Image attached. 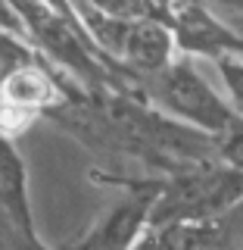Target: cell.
<instances>
[{
	"label": "cell",
	"instance_id": "1",
	"mask_svg": "<svg viewBox=\"0 0 243 250\" xmlns=\"http://www.w3.org/2000/svg\"><path fill=\"white\" fill-rule=\"evenodd\" d=\"M119 94L140 97L168 119L197 128L209 138H218L240 119L231 100H222L190 60H175L168 69L153 75H128L119 69Z\"/></svg>",
	"mask_w": 243,
	"mask_h": 250
},
{
	"label": "cell",
	"instance_id": "2",
	"mask_svg": "<svg viewBox=\"0 0 243 250\" xmlns=\"http://www.w3.org/2000/svg\"><path fill=\"white\" fill-rule=\"evenodd\" d=\"M6 6L22 22V31L31 38V47L41 50L56 69L72 75L81 84V91L119 94L115 66L91 44V38L75 22L69 6H53V3H6Z\"/></svg>",
	"mask_w": 243,
	"mask_h": 250
},
{
	"label": "cell",
	"instance_id": "3",
	"mask_svg": "<svg viewBox=\"0 0 243 250\" xmlns=\"http://www.w3.org/2000/svg\"><path fill=\"white\" fill-rule=\"evenodd\" d=\"M69 10L91 38V44L122 72L153 75L175 62L178 47L162 22L125 19V16H115L106 3H72Z\"/></svg>",
	"mask_w": 243,
	"mask_h": 250
},
{
	"label": "cell",
	"instance_id": "4",
	"mask_svg": "<svg viewBox=\"0 0 243 250\" xmlns=\"http://www.w3.org/2000/svg\"><path fill=\"white\" fill-rule=\"evenodd\" d=\"M153 178H156V203L150 213V229L181 222V219L222 216L243 203V172L222 166V163Z\"/></svg>",
	"mask_w": 243,
	"mask_h": 250
},
{
	"label": "cell",
	"instance_id": "5",
	"mask_svg": "<svg viewBox=\"0 0 243 250\" xmlns=\"http://www.w3.org/2000/svg\"><path fill=\"white\" fill-rule=\"evenodd\" d=\"M97 185H112L125 191V200L112 207L97 225L81 234L66 250H134L137 241L150 229V213L156 203V178L153 175H106L91 172Z\"/></svg>",
	"mask_w": 243,
	"mask_h": 250
},
{
	"label": "cell",
	"instance_id": "6",
	"mask_svg": "<svg viewBox=\"0 0 243 250\" xmlns=\"http://www.w3.org/2000/svg\"><path fill=\"white\" fill-rule=\"evenodd\" d=\"M166 28L175 38V47L190 57H243V38L212 6L200 3H168Z\"/></svg>",
	"mask_w": 243,
	"mask_h": 250
},
{
	"label": "cell",
	"instance_id": "7",
	"mask_svg": "<svg viewBox=\"0 0 243 250\" xmlns=\"http://www.w3.org/2000/svg\"><path fill=\"white\" fill-rule=\"evenodd\" d=\"M134 250H243V203L222 216L147 229Z\"/></svg>",
	"mask_w": 243,
	"mask_h": 250
},
{
	"label": "cell",
	"instance_id": "8",
	"mask_svg": "<svg viewBox=\"0 0 243 250\" xmlns=\"http://www.w3.org/2000/svg\"><path fill=\"white\" fill-rule=\"evenodd\" d=\"M0 213H3V225H13V229L22 231H37L31 200H28L25 163H22L10 138H3V150H0Z\"/></svg>",
	"mask_w": 243,
	"mask_h": 250
},
{
	"label": "cell",
	"instance_id": "9",
	"mask_svg": "<svg viewBox=\"0 0 243 250\" xmlns=\"http://www.w3.org/2000/svg\"><path fill=\"white\" fill-rule=\"evenodd\" d=\"M215 69L222 75L224 88H228L231 106L243 119V57H222V60H215Z\"/></svg>",
	"mask_w": 243,
	"mask_h": 250
},
{
	"label": "cell",
	"instance_id": "10",
	"mask_svg": "<svg viewBox=\"0 0 243 250\" xmlns=\"http://www.w3.org/2000/svg\"><path fill=\"white\" fill-rule=\"evenodd\" d=\"M3 250H50L37 238V231H22L13 225H3Z\"/></svg>",
	"mask_w": 243,
	"mask_h": 250
},
{
	"label": "cell",
	"instance_id": "11",
	"mask_svg": "<svg viewBox=\"0 0 243 250\" xmlns=\"http://www.w3.org/2000/svg\"><path fill=\"white\" fill-rule=\"evenodd\" d=\"M212 10L243 38V3H237V6H234V3H224V6H212Z\"/></svg>",
	"mask_w": 243,
	"mask_h": 250
}]
</instances>
